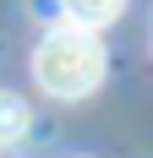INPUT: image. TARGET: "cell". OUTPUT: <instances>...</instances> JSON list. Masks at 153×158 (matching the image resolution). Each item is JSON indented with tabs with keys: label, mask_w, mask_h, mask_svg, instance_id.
Wrapping results in <instances>:
<instances>
[{
	"label": "cell",
	"mask_w": 153,
	"mask_h": 158,
	"mask_svg": "<svg viewBox=\"0 0 153 158\" xmlns=\"http://www.w3.org/2000/svg\"><path fill=\"white\" fill-rule=\"evenodd\" d=\"M55 11H60V22H76V27L98 33L126 11V0H55Z\"/></svg>",
	"instance_id": "cell-2"
},
{
	"label": "cell",
	"mask_w": 153,
	"mask_h": 158,
	"mask_svg": "<svg viewBox=\"0 0 153 158\" xmlns=\"http://www.w3.org/2000/svg\"><path fill=\"white\" fill-rule=\"evenodd\" d=\"M33 82L49 98H88L104 82V44L76 22H55L33 44Z\"/></svg>",
	"instance_id": "cell-1"
},
{
	"label": "cell",
	"mask_w": 153,
	"mask_h": 158,
	"mask_svg": "<svg viewBox=\"0 0 153 158\" xmlns=\"http://www.w3.org/2000/svg\"><path fill=\"white\" fill-rule=\"evenodd\" d=\"M28 126H33V109H28L16 93H0V142L28 136Z\"/></svg>",
	"instance_id": "cell-3"
}]
</instances>
